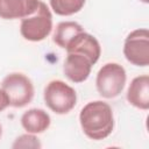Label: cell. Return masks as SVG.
<instances>
[{"instance_id": "6da1fadb", "label": "cell", "mask_w": 149, "mask_h": 149, "mask_svg": "<svg viewBox=\"0 0 149 149\" xmlns=\"http://www.w3.org/2000/svg\"><path fill=\"white\" fill-rule=\"evenodd\" d=\"M83 133L91 140L99 141L108 137L114 129L112 107L101 100L87 102L79 113Z\"/></svg>"}, {"instance_id": "7a4b0ae2", "label": "cell", "mask_w": 149, "mask_h": 149, "mask_svg": "<svg viewBox=\"0 0 149 149\" xmlns=\"http://www.w3.org/2000/svg\"><path fill=\"white\" fill-rule=\"evenodd\" d=\"M52 30V14L49 7L40 1L37 9L29 16L23 17L20 24L22 37L30 42H40L50 35Z\"/></svg>"}, {"instance_id": "3957f363", "label": "cell", "mask_w": 149, "mask_h": 149, "mask_svg": "<svg viewBox=\"0 0 149 149\" xmlns=\"http://www.w3.org/2000/svg\"><path fill=\"white\" fill-rule=\"evenodd\" d=\"M47 107L56 114H68L77 104V93L65 81L55 79L47 84L43 92Z\"/></svg>"}, {"instance_id": "277c9868", "label": "cell", "mask_w": 149, "mask_h": 149, "mask_svg": "<svg viewBox=\"0 0 149 149\" xmlns=\"http://www.w3.org/2000/svg\"><path fill=\"white\" fill-rule=\"evenodd\" d=\"M127 80L126 70L118 63H106L100 68L95 78V87L98 93L106 99L118 97Z\"/></svg>"}, {"instance_id": "5b68a950", "label": "cell", "mask_w": 149, "mask_h": 149, "mask_svg": "<svg viewBox=\"0 0 149 149\" xmlns=\"http://www.w3.org/2000/svg\"><path fill=\"white\" fill-rule=\"evenodd\" d=\"M1 88L9 99V106L21 108L31 102L34 98L33 81L23 73L12 72L1 81Z\"/></svg>"}, {"instance_id": "8992f818", "label": "cell", "mask_w": 149, "mask_h": 149, "mask_svg": "<svg viewBox=\"0 0 149 149\" xmlns=\"http://www.w3.org/2000/svg\"><path fill=\"white\" fill-rule=\"evenodd\" d=\"M123 55L126 59L135 66H147L149 64L148 29H135L127 35L123 44Z\"/></svg>"}, {"instance_id": "52a82bcc", "label": "cell", "mask_w": 149, "mask_h": 149, "mask_svg": "<svg viewBox=\"0 0 149 149\" xmlns=\"http://www.w3.org/2000/svg\"><path fill=\"white\" fill-rule=\"evenodd\" d=\"M66 58L64 61L63 71L65 77L72 83H83L85 81L94 63L85 55L80 52H66Z\"/></svg>"}, {"instance_id": "ba28073f", "label": "cell", "mask_w": 149, "mask_h": 149, "mask_svg": "<svg viewBox=\"0 0 149 149\" xmlns=\"http://www.w3.org/2000/svg\"><path fill=\"white\" fill-rule=\"evenodd\" d=\"M66 52H80L85 56H87L94 64L99 61L101 55V47L98 40L86 33L81 31L79 33L65 48Z\"/></svg>"}, {"instance_id": "9c48e42d", "label": "cell", "mask_w": 149, "mask_h": 149, "mask_svg": "<svg viewBox=\"0 0 149 149\" xmlns=\"http://www.w3.org/2000/svg\"><path fill=\"white\" fill-rule=\"evenodd\" d=\"M41 0H0V17L5 20L23 19L31 15Z\"/></svg>"}, {"instance_id": "30bf717a", "label": "cell", "mask_w": 149, "mask_h": 149, "mask_svg": "<svg viewBox=\"0 0 149 149\" xmlns=\"http://www.w3.org/2000/svg\"><path fill=\"white\" fill-rule=\"evenodd\" d=\"M126 97L132 106L147 111L149 108V76L141 74L135 77L128 86Z\"/></svg>"}, {"instance_id": "8fae6325", "label": "cell", "mask_w": 149, "mask_h": 149, "mask_svg": "<svg viewBox=\"0 0 149 149\" xmlns=\"http://www.w3.org/2000/svg\"><path fill=\"white\" fill-rule=\"evenodd\" d=\"M51 123L50 115L42 108H30L21 116V126L27 133L41 134L45 132Z\"/></svg>"}, {"instance_id": "7c38bea8", "label": "cell", "mask_w": 149, "mask_h": 149, "mask_svg": "<svg viewBox=\"0 0 149 149\" xmlns=\"http://www.w3.org/2000/svg\"><path fill=\"white\" fill-rule=\"evenodd\" d=\"M84 31L83 27L74 21H63L59 22L55 29L52 41L56 43L59 48L65 49L66 45L79 34Z\"/></svg>"}, {"instance_id": "4fadbf2b", "label": "cell", "mask_w": 149, "mask_h": 149, "mask_svg": "<svg viewBox=\"0 0 149 149\" xmlns=\"http://www.w3.org/2000/svg\"><path fill=\"white\" fill-rule=\"evenodd\" d=\"M86 0H50V7L57 15L70 16L81 10Z\"/></svg>"}, {"instance_id": "5bb4252c", "label": "cell", "mask_w": 149, "mask_h": 149, "mask_svg": "<svg viewBox=\"0 0 149 149\" xmlns=\"http://www.w3.org/2000/svg\"><path fill=\"white\" fill-rule=\"evenodd\" d=\"M42 144L40 142V140L35 136V134L31 133H27L23 135H20L19 137L15 139L14 143L12 144V148L17 149V148H33V149H37L41 148Z\"/></svg>"}, {"instance_id": "9a60e30c", "label": "cell", "mask_w": 149, "mask_h": 149, "mask_svg": "<svg viewBox=\"0 0 149 149\" xmlns=\"http://www.w3.org/2000/svg\"><path fill=\"white\" fill-rule=\"evenodd\" d=\"M8 106H9V99L5 93V91L0 87V112L5 111Z\"/></svg>"}, {"instance_id": "2e32d148", "label": "cell", "mask_w": 149, "mask_h": 149, "mask_svg": "<svg viewBox=\"0 0 149 149\" xmlns=\"http://www.w3.org/2000/svg\"><path fill=\"white\" fill-rule=\"evenodd\" d=\"M140 1H142L143 3H148L149 2V0H140Z\"/></svg>"}, {"instance_id": "e0dca14e", "label": "cell", "mask_w": 149, "mask_h": 149, "mask_svg": "<svg viewBox=\"0 0 149 149\" xmlns=\"http://www.w3.org/2000/svg\"><path fill=\"white\" fill-rule=\"evenodd\" d=\"M1 134H2V127H1V125H0V137H1Z\"/></svg>"}]
</instances>
